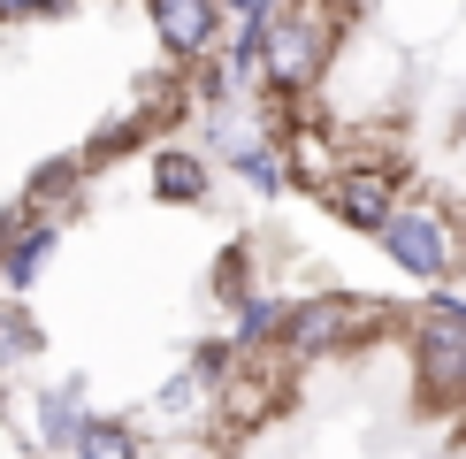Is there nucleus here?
I'll return each instance as SVG.
<instances>
[{"mask_svg":"<svg viewBox=\"0 0 466 459\" xmlns=\"http://www.w3.org/2000/svg\"><path fill=\"white\" fill-rule=\"evenodd\" d=\"M46 260H54V222L46 215H31L24 230H0V283L8 291H31Z\"/></svg>","mask_w":466,"mask_h":459,"instance_id":"obj_7","label":"nucleus"},{"mask_svg":"<svg viewBox=\"0 0 466 459\" xmlns=\"http://www.w3.org/2000/svg\"><path fill=\"white\" fill-rule=\"evenodd\" d=\"M146 15H153V31H161V46L177 62H199L215 46V24H222L215 0H146Z\"/></svg>","mask_w":466,"mask_h":459,"instance_id":"obj_5","label":"nucleus"},{"mask_svg":"<svg viewBox=\"0 0 466 459\" xmlns=\"http://www.w3.org/2000/svg\"><path fill=\"white\" fill-rule=\"evenodd\" d=\"M8 459H38V452H8Z\"/></svg>","mask_w":466,"mask_h":459,"instance_id":"obj_16","label":"nucleus"},{"mask_svg":"<svg viewBox=\"0 0 466 459\" xmlns=\"http://www.w3.org/2000/svg\"><path fill=\"white\" fill-rule=\"evenodd\" d=\"M238 177H245L252 191H276V184H283V153H276V146H238Z\"/></svg>","mask_w":466,"mask_h":459,"instance_id":"obj_12","label":"nucleus"},{"mask_svg":"<svg viewBox=\"0 0 466 459\" xmlns=\"http://www.w3.org/2000/svg\"><path fill=\"white\" fill-rule=\"evenodd\" d=\"M85 382H54L46 398H38V444L54 452H76V436H85Z\"/></svg>","mask_w":466,"mask_h":459,"instance_id":"obj_8","label":"nucleus"},{"mask_svg":"<svg viewBox=\"0 0 466 459\" xmlns=\"http://www.w3.org/2000/svg\"><path fill=\"white\" fill-rule=\"evenodd\" d=\"M69 459H146V436L130 429V421H115V413H92Z\"/></svg>","mask_w":466,"mask_h":459,"instance_id":"obj_10","label":"nucleus"},{"mask_svg":"<svg viewBox=\"0 0 466 459\" xmlns=\"http://www.w3.org/2000/svg\"><path fill=\"white\" fill-rule=\"evenodd\" d=\"M375 238H382V253H390L405 276H420V283H443V276H451V260H459L451 222L429 215V207H398V215L382 222Z\"/></svg>","mask_w":466,"mask_h":459,"instance_id":"obj_2","label":"nucleus"},{"mask_svg":"<svg viewBox=\"0 0 466 459\" xmlns=\"http://www.w3.org/2000/svg\"><path fill=\"white\" fill-rule=\"evenodd\" d=\"M146 184H153V199L191 207V199H207V184H215V177H207V161H199V153H177V146H168V153H153Z\"/></svg>","mask_w":466,"mask_h":459,"instance_id":"obj_9","label":"nucleus"},{"mask_svg":"<svg viewBox=\"0 0 466 459\" xmlns=\"http://www.w3.org/2000/svg\"><path fill=\"white\" fill-rule=\"evenodd\" d=\"M283 314H290V306H283L276 291L238 299V330H229V344H238V352H260V344H276V337H283Z\"/></svg>","mask_w":466,"mask_h":459,"instance_id":"obj_11","label":"nucleus"},{"mask_svg":"<svg viewBox=\"0 0 466 459\" xmlns=\"http://www.w3.org/2000/svg\"><path fill=\"white\" fill-rule=\"evenodd\" d=\"M375 330V314L367 306H352V299H299L283 314V360H321V352H344L352 337H367Z\"/></svg>","mask_w":466,"mask_h":459,"instance_id":"obj_3","label":"nucleus"},{"mask_svg":"<svg viewBox=\"0 0 466 459\" xmlns=\"http://www.w3.org/2000/svg\"><path fill=\"white\" fill-rule=\"evenodd\" d=\"M31 352H38V330L24 314H0V375H8L15 360H31Z\"/></svg>","mask_w":466,"mask_h":459,"instance_id":"obj_13","label":"nucleus"},{"mask_svg":"<svg viewBox=\"0 0 466 459\" xmlns=\"http://www.w3.org/2000/svg\"><path fill=\"white\" fill-rule=\"evenodd\" d=\"M413 360H420V391L436 406H459L466 398V299H429L413 321Z\"/></svg>","mask_w":466,"mask_h":459,"instance_id":"obj_1","label":"nucleus"},{"mask_svg":"<svg viewBox=\"0 0 466 459\" xmlns=\"http://www.w3.org/2000/svg\"><path fill=\"white\" fill-rule=\"evenodd\" d=\"M38 8H54V0H0V15H38Z\"/></svg>","mask_w":466,"mask_h":459,"instance_id":"obj_14","label":"nucleus"},{"mask_svg":"<svg viewBox=\"0 0 466 459\" xmlns=\"http://www.w3.org/2000/svg\"><path fill=\"white\" fill-rule=\"evenodd\" d=\"M329 207H337L344 222H360V230H382V222L398 215L382 168H344V177H329Z\"/></svg>","mask_w":466,"mask_h":459,"instance_id":"obj_6","label":"nucleus"},{"mask_svg":"<svg viewBox=\"0 0 466 459\" xmlns=\"http://www.w3.org/2000/svg\"><path fill=\"white\" fill-rule=\"evenodd\" d=\"M329 62V31L314 24V15H276L268 24V46H260V76L276 92H299V85H314Z\"/></svg>","mask_w":466,"mask_h":459,"instance_id":"obj_4","label":"nucleus"},{"mask_svg":"<svg viewBox=\"0 0 466 459\" xmlns=\"http://www.w3.org/2000/svg\"><path fill=\"white\" fill-rule=\"evenodd\" d=\"M215 8H238V15H252V8H268V0H215Z\"/></svg>","mask_w":466,"mask_h":459,"instance_id":"obj_15","label":"nucleus"}]
</instances>
